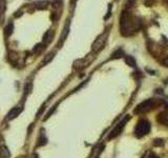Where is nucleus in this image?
I'll return each instance as SVG.
<instances>
[{
  "label": "nucleus",
  "mask_w": 168,
  "mask_h": 158,
  "mask_svg": "<svg viewBox=\"0 0 168 158\" xmlns=\"http://www.w3.org/2000/svg\"><path fill=\"white\" fill-rule=\"evenodd\" d=\"M162 65H163L164 67L168 68V56H167V57H165L163 60H162Z\"/></svg>",
  "instance_id": "aec40b11"
},
{
  "label": "nucleus",
  "mask_w": 168,
  "mask_h": 158,
  "mask_svg": "<svg viewBox=\"0 0 168 158\" xmlns=\"http://www.w3.org/2000/svg\"><path fill=\"white\" fill-rule=\"evenodd\" d=\"M49 5V2L47 1H45V0H43V1H39V2L36 3V7H38V9H46V7Z\"/></svg>",
  "instance_id": "4468645a"
},
{
  "label": "nucleus",
  "mask_w": 168,
  "mask_h": 158,
  "mask_svg": "<svg viewBox=\"0 0 168 158\" xmlns=\"http://www.w3.org/2000/svg\"><path fill=\"white\" fill-rule=\"evenodd\" d=\"M69 21H67L66 24H65V27H63V31H62L61 36H60L59 47H61L62 43L65 41V39H66V37H67V35H69Z\"/></svg>",
  "instance_id": "0eeeda50"
},
{
  "label": "nucleus",
  "mask_w": 168,
  "mask_h": 158,
  "mask_svg": "<svg viewBox=\"0 0 168 158\" xmlns=\"http://www.w3.org/2000/svg\"><path fill=\"white\" fill-rule=\"evenodd\" d=\"M164 3H165L166 7H168V0H164Z\"/></svg>",
  "instance_id": "5701e85b"
},
{
  "label": "nucleus",
  "mask_w": 168,
  "mask_h": 158,
  "mask_svg": "<svg viewBox=\"0 0 168 158\" xmlns=\"http://www.w3.org/2000/svg\"><path fill=\"white\" fill-rule=\"evenodd\" d=\"M87 61L85 60V59H78V60H76L75 62H74V69L75 70H82L84 69L85 67H87Z\"/></svg>",
  "instance_id": "6e6552de"
},
{
  "label": "nucleus",
  "mask_w": 168,
  "mask_h": 158,
  "mask_svg": "<svg viewBox=\"0 0 168 158\" xmlns=\"http://www.w3.org/2000/svg\"><path fill=\"white\" fill-rule=\"evenodd\" d=\"M43 43H39V45H36L35 47H34V52H38V51H40V50H41V47H43Z\"/></svg>",
  "instance_id": "6ab92c4d"
},
{
  "label": "nucleus",
  "mask_w": 168,
  "mask_h": 158,
  "mask_svg": "<svg viewBox=\"0 0 168 158\" xmlns=\"http://www.w3.org/2000/svg\"><path fill=\"white\" fill-rule=\"evenodd\" d=\"M71 1H73V2H74V3H75V2H76V1H77V0H71Z\"/></svg>",
  "instance_id": "393cba45"
},
{
  "label": "nucleus",
  "mask_w": 168,
  "mask_h": 158,
  "mask_svg": "<svg viewBox=\"0 0 168 158\" xmlns=\"http://www.w3.org/2000/svg\"><path fill=\"white\" fill-rule=\"evenodd\" d=\"M129 120V116L127 115L126 117H124L123 119H122L121 121H120L119 123H118L117 125H116L115 128H113V130L111 132V134H109L108 136V139H113V138H116L117 136H119L120 134L122 133V131H123L124 127H125V125L127 123V121Z\"/></svg>",
  "instance_id": "7ed1b4c3"
},
{
  "label": "nucleus",
  "mask_w": 168,
  "mask_h": 158,
  "mask_svg": "<svg viewBox=\"0 0 168 158\" xmlns=\"http://www.w3.org/2000/svg\"><path fill=\"white\" fill-rule=\"evenodd\" d=\"M61 4H62V2H61V0H56L55 2L53 3V7L54 9H59L60 7H61Z\"/></svg>",
  "instance_id": "dca6fc26"
},
{
  "label": "nucleus",
  "mask_w": 168,
  "mask_h": 158,
  "mask_svg": "<svg viewBox=\"0 0 168 158\" xmlns=\"http://www.w3.org/2000/svg\"><path fill=\"white\" fill-rule=\"evenodd\" d=\"M4 9H5V1L4 0H0V13L3 12Z\"/></svg>",
  "instance_id": "a211bd4d"
},
{
  "label": "nucleus",
  "mask_w": 168,
  "mask_h": 158,
  "mask_svg": "<svg viewBox=\"0 0 168 158\" xmlns=\"http://www.w3.org/2000/svg\"><path fill=\"white\" fill-rule=\"evenodd\" d=\"M11 157V152L9 148L5 145H0V158H10Z\"/></svg>",
  "instance_id": "1a4fd4ad"
},
{
  "label": "nucleus",
  "mask_w": 168,
  "mask_h": 158,
  "mask_svg": "<svg viewBox=\"0 0 168 158\" xmlns=\"http://www.w3.org/2000/svg\"><path fill=\"white\" fill-rule=\"evenodd\" d=\"M13 29H14V27H13V24H12L11 22H10L9 24H7V27H5L4 32H5V33H7V36H10V35H11V34H12V32H13Z\"/></svg>",
  "instance_id": "2eb2a0df"
},
{
  "label": "nucleus",
  "mask_w": 168,
  "mask_h": 158,
  "mask_svg": "<svg viewBox=\"0 0 168 158\" xmlns=\"http://www.w3.org/2000/svg\"><path fill=\"white\" fill-rule=\"evenodd\" d=\"M147 158H159V157H158V156L155 155V153H150V154L148 155V157H147Z\"/></svg>",
  "instance_id": "4be33fe9"
},
{
  "label": "nucleus",
  "mask_w": 168,
  "mask_h": 158,
  "mask_svg": "<svg viewBox=\"0 0 168 158\" xmlns=\"http://www.w3.org/2000/svg\"><path fill=\"white\" fill-rule=\"evenodd\" d=\"M97 158H98V157H97Z\"/></svg>",
  "instance_id": "a878e982"
},
{
  "label": "nucleus",
  "mask_w": 168,
  "mask_h": 158,
  "mask_svg": "<svg viewBox=\"0 0 168 158\" xmlns=\"http://www.w3.org/2000/svg\"><path fill=\"white\" fill-rule=\"evenodd\" d=\"M53 37H54V33L53 31H47L46 33L44 34V36H43V39H42V43L44 45H49V43L52 42V40H53Z\"/></svg>",
  "instance_id": "9d476101"
},
{
  "label": "nucleus",
  "mask_w": 168,
  "mask_h": 158,
  "mask_svg": "<svg viewBox=\"0 0 168 158\" xmlns=\"http://www.w3.org/2000/svg\"><path fill=\"white\" fill-rule=\"evenodd\" d=\"M153 145H158V147H159V145H164V140H163V139H155V142H153Z\"/></svg>",
  "instance_id": "f3484780"
},
{
  "label": "nucleus",
  "mask_w": 168,
  "mask_h": 158,
  "mask_svg": "<svg viewBox=\"0 0 168 158\" xmlns=\"http://www.w3.org/2000/svg\"><path fill=\"white\" fill-rule=\"evenodd\" d=\"M150 132V123L146 119H141L139 122L137 123V127L135 130V134L138 138H141L146 136Z\"/></svg>",
  "instance_id": "f257e3e1"
},
{
  "label": "nucleus",
  "mask_w": 168,
  "mask_h": 158,
  "mask_svg": "<svg viewBox=\"0 0 168 158\" xmlns=\"http://www.w3.org/2000/svg\"><path fill=\"white\" fill-rule=\"evenodd\" d=\"M106 39H107V33H103L102 35H100L99 37L94 41L93 45H91V49L94 52H100L102 49L104 47L105 43H106Z\"/></svg>",
  "instance_id": "20e7f679"
},
{
  "label": "nucleus",
  "mask_w": 168,
  "mask_h": 158,
  "mask_svg": "<svg viewBox=\"0 0 168 158\" xmlns=\"http://www.w3.org/2000/svg\"><path fill=\"white\" fill-rule=\"evenodd\" d=\"M54 56H55V52H52V53L47 54V55L44 57V59H43V62L42 63H43V65H46V63L51 62V61L54 59Z\"/></svg>",
  "instance_id": "f8f14e48"
},
{
  "label": "nucleus",
  "mask_w": 168,
  "mask_h": 158,
  "mask_svg": "<svg viewBox=\"0 0 168 158\" xmlns=\"http://www.w3.org/2000/svg\"><path fill=\"white\" fill-rule=\"evenodd\" d=\"M23 111V108L22 107H16L14 108V109H12L11 111H10V113L7 114V120H13V119H15L16 117H17L18 115H19L21 112Z\"/></svg>",
  "instance_id": "423d86ee"
},
{
  "label": "nucleus",
  "mask_w": 168,
  "mask_h": 158,
  "mask_svg": "<svg viewBox=\"0 0 168 158\" xmlns=\"http://www.w3.org/2000/svg\"><path fill=\"white\" fill-rule=\"evenodd\" d=\"M123 56H124L123 51H122L121 49H119V50H117L115 53H113L111 58H113V59H118V58H121V57H123Z\"/></svg>",
  "instance_id": "ddd939ff"
},
{
  "label": "nucleus",
  "mask_w": 168,
  "mask_h": 158,
  "mask_svg": "<svg viewBox=\"0 0 168 158\" xmlns=\"http://www.w3.org/2000/svg\"><path fill=\"white\" fill-rule=\"evenodd\" d=\"M125 62L129 65V67H136V60L135 58L131 56H125Z\"/></svg>",
  "instance_id": "9b49d317"
},
{
  "label": "nucleus",
  "mask_w": 168,
  "mask_h": 158,
  "mask_svg": "<svg viewBox=\"0 0 168 158\" xmlns=\"http://www.w3.org/2000/svg\"><path fill=\"white\" fill-rule=\"evenodd\" d=\"M34 158H38V155H37V154H35V155H34Z\"/></svg>",
  "instance_id": "b1692460"
},
{
  "label": "nucleus",
  "mask_w": 168,
  "mask_h": 158,
  "mask_svg": "<svg viewBox=\"0 0 168 158\" xmlns=\"http://www.w3.org/2000/svg\"><path fill=\"white\" fill-rule=\"evenodd\" d=\"M157 121L160 123V125H164V127H168V110L162 111L158 114Z\"/></svg>",
  "instance_id": "39448f33"
},
{
  "label": "nucleus",
  "mask_w": 168,
  "mask_h": 158,
  "mask_svg": "<svg viewBox=\"0 0 168 158\" xmlns=\"http://www.w3.org/2000/svg\"><path fill=\"white\" fill-rule=\"evenodd\" d=\"M155 105V99H147V100L143 101L140 105H137V108L135 109V113L136 114H143L146 112L150 111L151 109Z\"/></svg>",
  "instance_id": "f03ea898"
},
{
  "label": "nucleus",
  "mask_w": 168,
  "mask_h": 158,
  "mask_svg": "<svg viewBox=\"0 0 168 158\" xmlns=\"http://www.w3.org/2000/svg\"><path fill=\"white\" fill-rule=\"evenodd\" d=\"M153 3V0H145V4L147 7H151V4Z\"/></svg>",
  "instance_id": "412c9836"
}]
</instances>
